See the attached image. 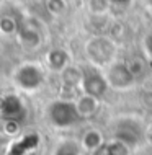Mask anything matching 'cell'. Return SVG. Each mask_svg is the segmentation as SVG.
Returning a JSON list of instances; mask_svg holds the SVG:
<instances>
[{
	"label": "cell",
	"mask_w": 152,
	"mask_h": 155,
	"mask_svg": "<svg viewBox=\"0 0 152 155\" xmlns=\"http://www.w3.org/2000/svg\"><path fill=\"white\" fill-rule=\"evenodd\" d=\"M48 119L49 123L56 127H70L77 124L80 119V114L75 106V101H66V100H56L48 106Z\"/></svg>",
	"instance_id": "obj_1"
},
{
	"label": "cell",
	"mask_w": 152,
	"mask_h": 155,
	"mask_svg": "<svg viewBox=\"0 0 152 155\" xmlns=\"http://www.w3.org/2000/svg\"><path fill=\"white\" fill-rule=\"evenodd\" d=\"M85 51L88 59L92 61V65L95 67H103L110 65L115 59L116 54V44L110 38L105 36H95L85 46Z\"/></svg>",
	"instance_id": "obj_2"
},
{
	"label": "cell",
	"mask_w": 152,
	"mask_h": 155,
	"mask_svg": "<svg viewBox=\"0 0 152 155\" xmlns=\"http://www.w3.org/2000/svg\"><path fill=\"white\" fill-rule=\"evenodd\" d=\"M80 87L83 90V95L93 96V98H101L108 90V82L105 78V74L98 67L88 65L82 69V78H80Z\"/></svg>",
	"instance_id": "obj_3"
},
{
	"label": "cell",
	"mask_w": 152,
	"mask_h": 155,
	"mask_svg": "<svg viewBox=\"0 0 152 155\" xmlns=\"http://www.w3.org/2000/svg\"><path fill=\"white\" fill-rule=\"evenodd\" d=\"M103 74L108 82V87H113L116 90H128L134 83V75L124 62H111L106 67V72Z\"/></svg>",
	"instance_id": "obj_4"
},
{
	"label": "cell",
	"mask_w": 152,
	"mask_h": 155,
	"mask_svg": "<svg viewBox=\"0 0 152 155\" xmlns=\"http://www.w3.org/2000/svg\"><path fill=\"white\" fill-rule=\"evenodd\" d=\"M44 80V74L39 65L36 64H23L15 72V82L20 88L26 91H35L39 88Z\"/></svg>",
	"instance_id": "obj_5"
},
{
	"label": "cell",
	"mask_w": 152,
	"mask_h": 155,
	"mask_svg": "<svg viewBox=\"0 0 152 155\" xmlns=\"http://www.w3.org/2000/svg\"><path fill=\"white\" fill-rule=\"evenodd\" d=\"M115 139L121 144L128 145V147H133L141 142L142 139V127L141 124L136 123L133 119L128 121H121L116 126V131H115Z\"/></svg>",
	"instance_id": "obj_6"
},
{
	"label": "cell",
	"mask_w": 152,
	"mask_h": 155,
	"mask_svg": "<svg viewBox=\"0 0 152 155\" xmlns=\"http://www.w3.org/2000/svg\"><path fill=\"white\" fill-rule=\"evenodd\" d=\"M25 106L22 103V100L15 95H7L0 100V114L2 118H5L8 123L16 124L23 119L25 116Z\"/></svg>",
	"instance_id": "obj_7"
},
{
	"label": "cell",
	"mask_w": 152,
	"mask_h": 155,
	"mask_svg": "<svg viewBox=\"0 0 152 155\" xmlns=\"http://www.w3.org/2000/svg\"><path fill=\"white\" fill-rule=\"evenodd\" d=\"M35 21L33 20H28V21H23L18 25V35H20V41L25 48L28 49H35L41 44V31L38 28L33 26Z\"/></svg>",
	"instance_id": "obj_8"
},
{
	"label": "cell",
	"mask_w": 152,
	"mask_h": 155,
	"mask_svg": "<svg viewBox=\"0 0 152 155\" xmlns=\"http://www.w3.org/2000/svg\"><path fill=\"white\" fill-rule=\"evenodd\" d=\"M48 65L49 69L56 70V72H62L66 67H69V54H67L64 49H52L48 54Z\"/></svg>",
	"instance_id": "obj_9"
},
{
	"label": "cell",
	"mask_w": 152,
	"mask_h": 155,
	"mask_svg": "<svg viewBox=\"0 0 152 155\" xmlns=\"http://www.w3.org/2000/svg\"><path fill=\"white\" fill-rule=\"evenodd\" d=\"M75 106H77L80 118H88V116H92L96 111V108H98V100L93 98V96L82 95L77 101H75Z\"/></svg>",
	"instance_id": "obj_10"
},
{
	"label": "cell",
	"mask_w": 152,
	"mask_h": 155,
	"mask_svg": "<svg viewBox=\"0 0 152 155\" xmlns=\"http://www.w3.org/2000/svg\"><path fill=\"white\" fill-rule=\"evenodd\" d=\"M83 145L90 150H98L101 145H103V139H101V134L98 131H88L85 136H83Z\"/></svg>",
	"instance_id": "obj_11"
},
{
	"label": "cell",
	"mask_w": 152,
	"mask_h": 155,
	"mask_svg": "<svg viewBox=\"0 0 152 155\" xmlns=\"http://www.w3.org/2000/svg\"><path fill=\"white\" fill-rule=\"evenodd\" d=\"M54 155H80V150H79V145L75 142L67 140L64 144L59 145Z\"/></svg>",
	"instance_id": "obj_12"
},
{
	"label": "cell",
	"mask_w": 152,
	"mask_h": 155,
	"mask_svg": "<svg viewBox=\"0 0 152 155\" xmlns=\"http://www.w3.org/2000/svg\"><path fill=\"white\" fill-rule=\"evenodd\" d=\"M18 25L12 20V16H3V18H0V31L5 33V35H12L18 30Z\"/></svg>",
	"instance_id": "obj_13"
},
{
	"label": "cell",
	"mask_w": 152,
	"mask_h": 155,
	"mask_svg": "<svg viewBox=\"0 0 152 155\" xmlns=\"http://www.w3.org/2000/svg\"><path fill=\"white\" fill-rule=\"evenodd\" d=\"M48 10L52 15H61L66 10V2L64 0H48Z\"/></svg>",
	"instance_id": "obj_14"
},
{
	"label": "cell",
	"mask_w": 152,
	"mask_h": 155,
	"mask_svg": "<svg viewBox=\"0 0 152 155\" xmlns=\"http://www.w3.org/2000/svg\"><path fill=\"white\" fill-rule=\"evenodd\" d=\"M108 2L110 0H90V10L95 15L105 13V10L108 8Z\"/></svg>",
	"instance_id": "obj_15"
},
{
	"label": "cell",
	"mask_w": 152,
	"mask_h": 155,
	"mask_svg": "<svg viewBox=\"0 0 152 155\" xmlns=\"http://www.w3.org/2000/svg\"><path fill=\"white\" fill-rule=\"evenodd\" d=\"M144 48H146V52L149 54V57L152 59V31L146 36V39H144Z\"/></svg>",
	"instance_id": "obj_16"
},
{
	"label": "cell",
	"mask_w": 152,
	"mask_h": 155,
	"mask_svg": "<svg viewBox=\"0 0 152 155\" xmlns=\"http://www.w3.org/2000/svg\"><path fill=\"white\" fill-rule=\"evenodd\" d=\"M110 2H113V3H118V5H126V3L129 2V0H110Z\"/></svg>",
	"instance_id": "obj_17"
},
{
	"label": "cell",
	"mask_w": 152,
	"mask_h": 155,
	"mask_svg": "<svg viewBox=\"0 0 152 155\" xmlns=\"http://www.w3.org/2000/svg\"><path fill=\"white\" fill-rule=\"evenodd\" d=\"M149 7L152 8V0H149Z\"/></svg>",
	"instance_id": "obj_18"
}]
</instances>
